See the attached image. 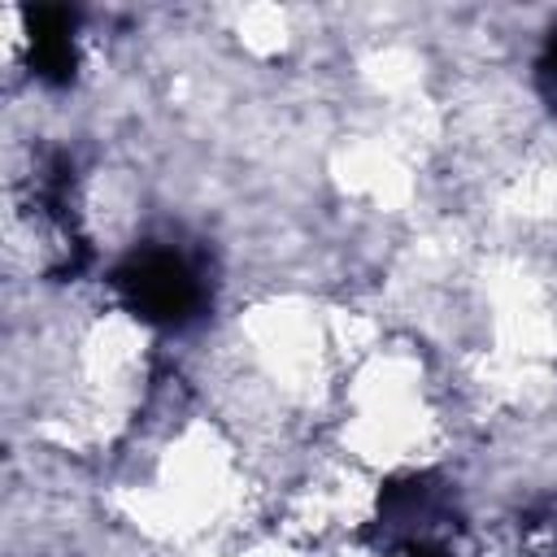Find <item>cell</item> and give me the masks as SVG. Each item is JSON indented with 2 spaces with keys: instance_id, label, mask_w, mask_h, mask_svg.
<instances>
[{
  "instance_id": "1",
  "label": "cell",
  "mask_w": 557,
  "mask_h": 557,
  "mask_svg": "<svg viewBox=\"0 0 557 557\" xmlns=\"http://www.w3.org/2000/svg\"><path fill=\"white\" fill-rule=\"evenodd\" d=\"M117 287L126 296V305L148 318V322H165L178 326L196 313L200 305V278L187 265V257L170 252V248H148L139 257L126 261V270L117 274Z\"/></svg>"
},
{
  "instance_id": "2",
  "label": "cell",
  "mask_w": 557,
  "mask_h": 557,
  "mask_svg": "<svg viewBox=\"0 0 557 557\" xmlns=\"http://www.w3.org/2000/svg\"><path fill=\"white\" fill-rule=\"evenodd\" d=\"M540 83H544V96H548V100H553V109H557V35H553V39H548V48H544Z\"/></svg>"
}]
</instances>
